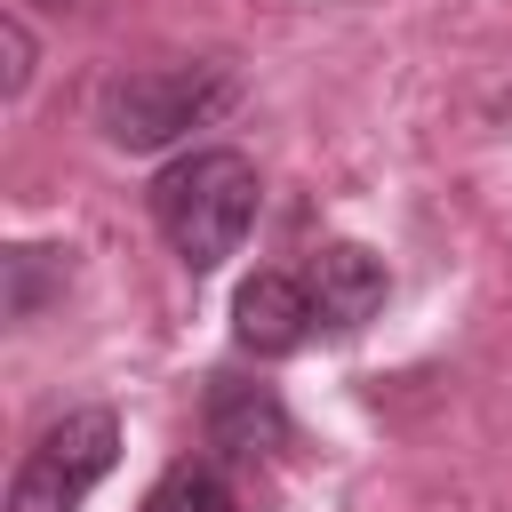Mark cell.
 Listing matches in <instances>:
<instances>
[{"instance_id": "obj_2", "label": "cell", "mask_w": 512, "mask_h": 512, "mask_svg": "<svg viewBox=\"0 0 512 512\" xmlns=\"http://www.w3.org/2000/svg\"><path fill=\"white\" fill-rule=\"evenodd\" d=\"M232 104V72L224 64H144V72H112L96 96V120L120 152H160L192 128H208Z\"/></svg>"}, {"instance_id": "obj_6", "label": "cell", "mask_w": 512, "mask_h": 512, "mask_svg": "<svg viewBox=\"0 0 512 512\" xmlns=\"http://www.w3.org/2000/svg\"><path fill=\"white\" fill-rule=\"evenodd\" d=\"M304 288H312V312H320L328 328H360V320L384 304V264H376L360 240H328V248L312 256Z\"/></svg>"}, {"instance_id": "obj_7", "label": "cell", "mask_w": 512, "mask_h": 512, "mask_svg": "<svg viewBox=\"0 0 512 512\" xmlns=\"http://www.w3.org/2000/svg\"><path fill=\"white\" fill-rule=\"evenodd\" d=\"M48 288H64V248H8V288H0V312L8 320H32L48 304Z\"/></svg>"}, {"instance_id": "obj_4", "label": "cell", "mask_w": 512, "mask_h": 512, "mask_svg": "<svg viewBox=\"0 0 512 512\" xmlns=\"http://www.w3.org/2000/svg\"><path fill=\"white\" fill-rule=\"evenodd\" d=\"M312 288L304 280H288V272H256V280H240V296H232V336H240V352H256V360H280V352H296L304 336H312Z\"/></svg>"}, {"instance_id": "obj_8", "label": "cell", "mask_w": 512, "mask_h": 512, "mask_svg": "<svg viewBox=\"0 0 512 512\" xmlns=\"http://www.w3.org/2000/svg\"><path fill=\"white\" fill-rule=\"evenodd\" d=\"M144 512H240V504H232V488H224L216 464H168V472L152 480Z\"/></svg>"}, {"instance_id": "obj_10", "label": "cell", "mask_w": 512, "mask_h": 512, "mask_svg": "<svg viewBox=\"0 0 512 512\" xmlns=\"http://www.w3.org/2000/svg\"><path fill=\"white\" fill-rule=\"evenodd\" d=\"M56 8H72V0H56Z\"/></svg>"}, {"instance_id": "obj_5", "label": "cell", "mask_w": 512, "mask_h": 512, "mask_svg": "<svg viewBox=\"0 0 512 512\" xmlns=\"http://www.w3.org/2000/svg\"><path fill=\"white\" fill-rule=\"evenodd\" d=\"M208 448H216V456H232V464L280 456V448H288V408L272 400V384L216 376V392H208Z\"/></svg>"}, {"instance_id": "obj_9", "label": "cell", "mask_w": 512, "mask_h": 512, "mask_svg": "<svg viewBox=\"0 0 512 512\" xmlns=\"http://www.w3.org/2000/svg\"><path fill=\"white\" fill-rule=\"evenodd\" d=\"M0 48H8V96H24V80H32V32H24V16H0Z\"/></svg>"}, {"instance_id": "obj_1", "label": "cell", "mask_w": 512, "mask_h": 512, "mask_svg": "<svg viewBox=\"0 0 512 512\" xmlns=\"http://www.w3.org/2000/svg\"><path fill=\"white\" fill-rule=\"evenodd\" d=\"M256 200H264L256 160H248V152H224V144L168 160L160 184H152V216H160L168 248H176L192 272H216L224 256H240V240H248V224H256Z\"/></svg>"}, {"instance_id": "obj_3", "label": "cell", "mask_w": 512, "mask_h": 512, "mask_svg": "<svg viewBox=\"0 0 512 512\" xmlns=\"http://www.w3.org/2000/svg\"><path fill=\"white\" fill-rule=\"evenodd\" d=\"M120 464V416L112 408H64L16 464L8 512H80L88 488Z\"/></svg>"}]
</instances>
